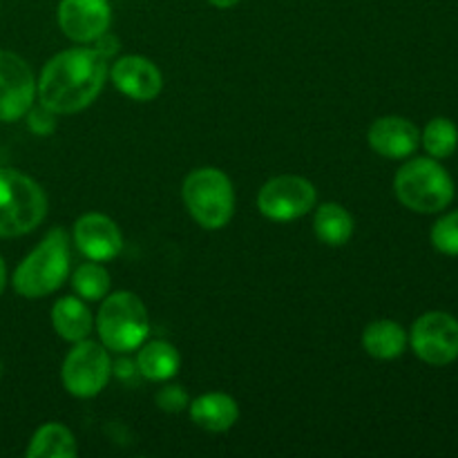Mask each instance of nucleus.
Listing matches in <instances>:
<instances>
[{"instance_id":"6e6552de","label":"nucleus","mask_w":458,"mask_h":458,"mask_svg":"<svg viewBox=\"0 0 458 458\" xmlns=\"http://www.w3.org/2000/svg\"><path fill=\"white\" fill-rule=\"evenodd\" d=\"M318 191L309 179L298 174H280L262 186L258 195V208L273 222H293L311 213Z\"/></svg>"},{"instance_id":"7ed1b4c3","label":"nucleus","mask_w":458,"mask_h":458,"mask_svg":"<svg viewBox=\"0 0 458 458\" xmlns=\"http://www.w3.org/2000/svg\"><path fill=\"white\" fill-rule=\"evenodd\" d=\"M394 191L403 206L423 215L441 213L454 199V182L434 157L407 161L396 173Z\"/></svg>"},{"instance_id":"1a4fd4ad","label":"nucleus","mask_w":458,"mask_h":458,"mask_svg":"<svg viewBox=\"0 0 458 458\" xmlns=\"http://www.w3.org/2000/svg\"><path fill=\"white\" fill-rule=\"evenodd\" d=\"M411 349L423 362L445 367L458 358V320L445 311H428L414 322Z\"/></svg>"},{"instance_id":"a211bd4d","label":"nucleus","mask_w":458,"mask_h":458,"mask_svg":"<svg viewBox=\"0 0 458 458\" xmlns=\"http://www.w3.org/2000/svg\"><path fill=\"white\" fill-rule=\"evenodd\" d=\"M79 454L76 438L65 425L47 423L36 429L27 445V458H74Z\"/></svg>"},{"instance_id":"bb28decb","label":"nucleus","mask_w":458,"mask_h":458,"mask_svg":"<svg viewBox=\"0 0 458 458\" xmlns=\"http://www.w3.org/2000/svg\"><path fill=\"white\" fill-rule=\"evenodd\" d=\"M208 3L217 9H231L235 7L237 3H242V0H208Z\"/></svg>"},{"instance_id":"39448f33","label":"nucleus","mask_w":458,"mask_h":458,"mask_svg":"<svg viewBox=\"0 0 458 458\" xmlns=\"http://www.w3.org/2000/svg\"><path fill=\"white\" fill-rule=\"evenodd\" d=\"M97 331L103 347L116 353L139 349L150 334V318L141 298L130 291L106 295L97 316Z\"/></svg>"},{"instance_id":"2eb2a0df","label":"nucleus","mask_w":458,"mask_h":458,"mask_svg":"<svg viewBox=\"0 0 458 458\" xmlns=\"http://www.w3.org/2000/svg\"><path fill=\"white\" fill-rule=\"evenodd\" d=\"M191 420L206 432H228L240 419V407L228 394H204L191 403Z\"/></svg>"},{"instance_id":"b1692460","label":"nucleus","mask_w":458,"mask_h":458,"mask_svg":"<svg viewBox=\"0 0 458 458\" xmlns=\"http://www.w3.org/2000/svg\"><path fill=\"white\" fill-rule=\"evenodd\" d=\"M157 407L168 414H179V411L186 410L191 405V398H188L186 389L179 387V385H165L157 392Z\"/></svg>"},{"instance_id":"f8f14e48","label":"nucleus","mask_w":458,"mask_h":458,"mask_svg":"<svg viewBox=\"0 0 458 458\" xmlns=\"http://www.w3.org/2000/svg\"><path fill=\"white\" fill-rule=\"evenodd\" d=\"M74 244L88 259L107 262L121 253L123 235L107 215L88 213L74 224Z\"/></svg>"},{"instance_id":"c85d7f7f","label":"nucleus","mask_w":458,"mask_h":458,"mask_svg":"<svg viewBox=\"0 0 458 458\" xmlns=\"http://www.w3.org/2000/svg\"><path fill=\"white\" fill-rule=\"evenodd\" d=\"M0 376H3V362H0Z\"/></svg>"},{"instance_id":"393cba45","label":"nucleus","mask_w":458,"mask_h":458,"mask_svg":"<svg viewBox=\"0 0 458 458\" xmlns=\"http://www.w3.org/2000/svg\"><path fill=\"white\" fill-rule=\"evenodd\" d=\"M25 116H27V125H30L31 132L40 134V137L54 132V128H56V121H54V112L47 110L45 106L31 107V110L27 112Z\"/></svg>"},{"instance_id":"20e7f679","label":"nucleus","mask_w":458,"mask_h":458,"mask_svg":"<svg viewBox=\"0 0 458 458\" xmlns=\"http://www.w3.org/2000/svg\"><path fill=\"white\" fill-rule=\"evenodd\" d=\"M47 215L45 191L27 174L0 168V237L27 235Z\"/></svg>"},{"instance_id":"cd10ccee","label":"nucleus","mask_w":458,"mask_h":458,"mask_svg":"<svg viewBox=\"0 0 458 458\" xmlns=\"http://www.w3.org/2000/svg\"><path fill=\"white\" fill-rule=\"evenodd\" d=\"M4 286H7V267H4V259L0 258V295H3Z\"/></svg>"},{"instance_id":"aec40b11","label":"nucleus","mask_w":458,"mask_h":458,"mask_svg":"<svg viewBox=\"0 0 458 458\" xmlns=\"http://www.w3.org/2000/svg\"><path fill=\"white\" fill-rule=\"evenodd\" d=\"M313 231L327 246H344L353 235V217L340 204H322L313 219Z\"/></svg>"},{"instance_id":"4468645a","label":"nucleus","mask_w":458,"mask_h":458,"mask_svg":"<svg viewBox=\"0 0 458 458\" xmlns=\"http://www.w3.org/2000/svg\"><path fill=\"white\" fill-rule=\"evenodd\" d=\"M367 139L371 150L385 159H407L419 148L420 132L411 121L403 116H380L371 123Z\"/></svg>"},{"instance_id":"a878e982","label":"nucleus","mask_w":458,"mask_h":458,"mask_svg":"<svg viewBox=\"0 0 458 458\" xmlns=\"http://www.w3.org/2000/svg\"><path fill=\"white\" fill-rule=\"evenodd\" d=\"M112 374H116V378L121 380H128V383L132 378H137V376H141L137 369V362L130 360H119L116 365H112Z\"/></svg>"},{"instance_id":"5701e85b","label":"nucleus","mask_w":458,"mask_h":458,"mask_svg":"<svg viewBox=\"0 0 458 458\" xmlns=\"http://www.w3.org/2000/svg\"><path fill=\"white\" fill-rule=\"evenodd\" d=\"M429 237H432L434 249L458 258V210L447 213L445 217L438 219L432 226V235Z\"/></svg>"},{"instance_id":"f3484780","label":"nucleus","mask_w":458,"mask_h":458,"mask_svg":"<svg viewBox=\"0 0 458 458\" xmlns=\"http://www.w3.org/2000/svg\"><path fill=\"white\" fill-rule=\"evenodd\" d=\"M362 347L371 358L394 360L407 347V331L394 320H376L362 334Z\"/></svg>"},{"instance_id":"6ab92c4d","label":"nucleus","mask_w":458,"mask_h":458,"mask_svg":"<svg viewBox=\"0 0 458 458\" xmlns=\"http://www.w3.org/2000/svg\"><path fill=\"white\" fill-rule=\"evenodd\" d=\"M182 358L179 352L165 340H155L148 343L146 347L139 349L137 369L146 380H170L177 376Z\"/></svg>"},{"instance_id":"ddd939ff","label":"nucleus","mask_w":458,"mask_h":458,"mask_svg":"<svg viewBox=\"0 0 458 458\" xmlns=\"http://www.w3.org/2000/svg\"><path fill=\"white\" fill-rule=\"evenodd\" d=\"M112 83L134 101H152L164 88L159 67L143 56H123L112 65Z\"/></svg>"},{"instance_id":"412c9836","label":"nucleus","mask_w":458,"mask_h":458,"mask_svg":"<svg viewBox=\"0 0 458 458\" xmlns=\"http://www.w3.org/2000/svg\"><path fill=\"white\" fill-rule=\"evenodd\" d=\"M425 150L434 159H445V157L454 155L458 146V128L445 116H437L425 125L423 134H420Z\"/></svg>"},{"instance_id":"423d86ee","label":"nucleus","mask_w":458,"mask_h":458,"mask_svg":"<svg viewBox=\"0 0 458 458\" xmlns=\"http://www.w3.org/2000/svg\"><path fill=\"white\" fill-rule=\"evenodd\" d=\"M183 204L191 217L206 231H219L235 213V191L226 173L219 168H197L182 188Z\"/></svg>"},{"instance_id":"f03ea898","label":"nucleus","mask_w":458,"mask_h":458,"mask_svg":"<svg viewBox=\"0 0 458 458\" xmlns=\"http://www.w3.org/2000/svg\"><path fill=\"white\" fill-rule=\"evenodd\" d=\"M70 271V249L63 228H54L13 271V289L30 300L45 298L61 289Z\"/></svg>"},{"instance_id":"4be33fe9","label":"nucleus","mask_w":458,"mask_h":458,"mask_svg":"<svg viewBox=\"0 0 458 458\" xmlns=\"http://www.w3.org/2000/svg\"><path fill=\"white\" fill-rule=\"evenodd\" d=\"M72 286L81 298L97 302V300L106 298L107 291H110V273L92 259V262H85L76 268Z\"/></svg>"},{"instance_id":"0eeeda50","label":"nucleus","mask_w":458,"mask_h":458,"mask_svg":"<svg viewBox=\"0 0 458 458\" xmlns=\"http://www.w3.org/2000/svg\"><path fill=\"white\" fill-rule=\"evenodd\" d=\"M112 376V360L106 347L92 340L74 343V349L63 362L61 378L67 392L76 398H92L106 389Z\"/></svg>"},{"instance_id":"f257e3e1","label":"nucleus","mask_w":458,"mask_h":458,"mask_svg":"<svg viewBox=\"0 0 458 458\" xmlns=\"http://www.w3.org/2000/svg\"><path fill=\"white\" fill-rule=\"evenodd\" d=\"M107 76V61L98 49H67L40 72V106L54 114H76L97 101Z\"/></svg>"},{"instance_id":"9d476101","label":"nucleus","mask_w":458,"mask_h":458,"mask_svg":"<svg viewBox=\"0 0 458 458\" xmlns=\"http://www.w3.org/2000/svg\"><path fill=\"white\" fill-rule=\"evenodd\" d=\"M36 81L31 67L18 54L0 49V121L13 123L34 106Z\"/></svg>"},{"instance_id":"9b49d317","label":"nucleus","mask_w":458,"mask_h":458,"mask_svg":"<svg viewBox=\"0 0 458 458\" xmlns=\"http://www.w3.org/2000/svg\"><path fill=\"white\" fill-rule=\"evenodd\" d=\"M112 7L107 0H61L58 25L74 43H94L107 34Z\"/></svg>"},{"instance_id":"dca6fc26","label":"nucleus","mask_w":458,"mask_h":458,"mask_svg":"<svg viewBox=\"0 0 458 458\" xmlns=\"http://www.w3.org/2000/svg\"><path fill=\"white\" fill-rule=\"evenodd\" d=\"M54 331L67 343H81L92 331V313L79 298L56 300L52 309Z\"/></svg>"}]
</instances>
